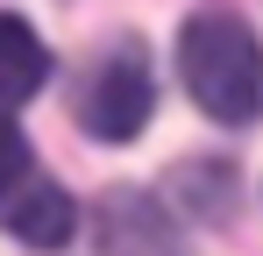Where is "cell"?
<instances>
[{
  "instance_id": "1",
  "label": "cell",
  "mask_w": 263,
  "mask_h": 256,
  "mask_svg": "<svg viewBox=\"0 0 263 256\" xmlns=\"http://www.w3.org/2000/svg\"><path fill=\"white\" fill-rule=\"evenodd\" d=\"M178 79L199 114L220 128H249L263 114V43L242 14H192L178 29Z\"/></svg>"
},
{
  "instance_id": "3",
  "label": "cell",
  "mask_w": 263,
  "mask_h": 256,
  "mask_svg": "<svg viewBox=\"0 0 263 256\" xmlns=\"http://www.w3.org/2000/svg\"><path fill=\"white\" fill-rule=\"evenodd\" d=\"M0 228L22 242V249H64L71 235H79V199L50 178V171H36L14 199H7V213H0Z\"/></svg>"
},
{
  "instance_id": "4",
  "label": "cell",
  "mask_w": 263,
  "mask_h": 256,
  "mask_svg": "<svg viewBox=\"0 0 263 256\" xmlns=\"http://www.w3.org/2000/svg\"><path fill=\"white\" fill-rule=\"evenodd\" d=\"M100 249L107 256H178V228L142 192H107L100 207Z\"/></svg>"
},
{
  "instance_id": "5",
  "label": "cell",
  "mask_w": 263,
  "mask_h": 256,
  "mask_svg": "<svg viewBox=\"0 0 263 256\" xmlns=\"http://www.w3.org/2000/svg\"><path fill=\"white\" fill-rule=\"evenodd\" d=\"M43 85H50V50H43V36H36L22 14L0 7V121L22 114Z\"/></svg>"
},
{
  "instance_id": "6",
  "label": "cell",
  "mask_w": 263,
  "mask_h": 256,
  "mask_svg": "<svg viewBox=\"0 0 263 256\" xmlns=\"http://www.w3.org/2000/svg\"><path fill=\"white\" fill-rule=\"evenodd\" d=\"M29 178H36V157H29V142H22L14 128L0 121V213H7V199H14Z\"/></svg>"
},
{
  "instance_id": "2",
  "label": "cell",
  "mask_w": 263,
  "mask_h": 256,
  "mask_svg": "<svg viewBox=\"0 0 263 256\" xmlns=\"http://www.w3.org/2000/svg\"><path fill=\"white\" fill-rule=\"evenodd\" d=\"M157 114V64L135 36H114L86 71V93H79V121L100 135V142H135Z\"/></svg>"
}]
</instances>
